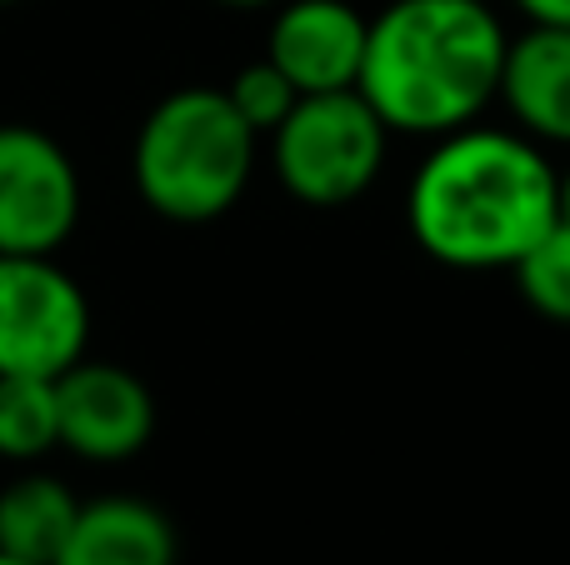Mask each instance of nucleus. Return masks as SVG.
Returning a JSON list of instances; mask_svg holds the SVG:
<instances>
[{"label":"nucleus","mask_w":570,"mask_h":565,"mask_svg":"<svg viewBox=\"0 0 570 565\" xmlns=\"http://www.w3.org/2000/svg\"><path fill=\"white\" fill-rule=\"evenodd\" d=\"M561 220V170L515 126L435 136L405 190L415 246L451 270H511Z\"/></svg>","instance_id":"obj_1"},{"label":"nucleus","mask_w":570,"mask_h":565,"mask_svg":"<svg viewBox=\"0 0 570 565\" xmlns=\"http://www.w3.org/2000/svg\"><path fill=\"white\" fill-rule=\"evenodd\" d=\"M505 40L485 0H391L371 16L355 90L391 136H451L495 106Z\"/></svg>","instance_id":"obj_2"},{"label":"nucleus","mask_w":570,"mask_h":565,"mask_svg":"<svg viewBox=\"0 0 570 565\" xmlns=\"http://www.w3.org/2000/svg\"><path fill=\"white\" fill-rule=\"evenodd\" d=\"M261 136L236 116L226 90L180 86L150 106L130 146V180L160 220H220L256 176Z\"/></svg>","instance_id":"obj_3"},{"label":"nucleus","mask_w":570,"mask_h":565,"mask_svg":"<svg viewBox=\"0 0 570 565\" xmlns=\"http://www.w3.org/2000/svg\"><path fill=\"white\" fill-rule=\"evenodd\" d=\"M391 130L361 90L301 96L271 130V170L281 190L311 210H341L361 200L385 170Z\"/></svg>","instance_id":"obj_4"},{"label":"nucleus","mask_w":570,"mask_h":565,"mask_svg":"<svg viewBox=\"0 0 570 565\" xmlns=\"http://www.w3.org/2000/svg\"><path fill=\"white\" fill-rule=\"evenodd\" d=\"M90 346V300L56 256H0V376L70 370Z\"/></svg>","instance_id":"obj_5"},{"label":"nucleus","mask_w":570,"mask_h":565,"mask_svg":"<svg viewBox=\"0 0 570 565\" xmlns=\"http://www.w3.org/2000/svg\"><path fill=\"white\" fill-rule=\"evenodd\" d=\"M80 226V176L56 136L0 126V256H56Z\"/></svg>","instance_id":"obj_6"},{"label":"nucleus","mask_w":570,"mask_h":565,"mask_svg":"<svg viewBox=\"0 0 570 565\" xmlns=\"http://www.w3.org/2000/svg\"><path fill=\"white\" fill-rule=\"evenodd\" d=\"M60 446L90 466H120L156 436V396L136 370L116 360H86L56 376Z\"/></svg>","instance_id":"obj_7"},{"label":"nucleus","mask_w":570,"mask_h":565,"mask_svg":"<svg viewBox=\"0 0 570 565\" xmlns=\"http://www.w3.org/2000/svg\"><path fill=\"white\" fill-rule=\"evenodd\" d=\"M371 16L351 0H281L266 30V60L301 96L355 90Z\"/></svg>","instance_id":"obj_8"},{"label":"nucleus","mask_w":570,"mask_h":565,"mask_svg":"<svg viewBox=\"0 0 570 565\" xmlns=\"http://www.w3.org/2000/svg\"><path fill=\"white\" fill-rule=\"evenodd\" d=\"M495 100L521 136L541 146H570V30L525 26L505 40Z\"/></svg>","instance_id":"obj_9"},{"label":"nucleus","mask_w":570,"mask_h":565,"mask_svg":"<svg viewBox=\"0 0 570 565\" xmlns=\"http://www.w3.org/2000/svg\"><path fill=\"white\" fill-rule=\"evenodd\" d=\"M180 541L160 506L140 496L80 500L56 565H176Z\"/></svg>","instance_id":"obj_10"},{"label":"nucleus","mask_w":570,"mask_h":565,"mask_svg":"<svg viewBox=\"0 0 570 565\" xmlns=\"http://www.w3.org/2000/svg\"><path fill=\"white\" fill-rule=\"evenodd\" d=\"M76 511L80 500L66 480L26 470L0 490V551L30 565H56L70 526H76Z\"/></svg>","instance_id":"obj_11"},{"label":"nucleus","mask_w":570,"mask_h":565,"mask_svg":"<svg viewBox=\"0 0 570 565\" xmlns=\"http://www.w3.org/2000/svg\"><path fill=\"white\" fill-rule=\"evenodd\" d=\"M60 446L56 380L50 376H0V460L36 466Z\"/></svg>","instance_id":"obj_12"},{"label":"nucleus","mask_w":570,"mask_h":565,"mask_svg":"<svg viewBox=\"0 0 570 565\" xmlns=\"http://www.w3.org/2000/svg\"><path fill=\"white\" fill-rule=\"evenodd\" d=\"M521 300L551 326H570V220H556L511 266Z\"/></svg>","instance_id":"obj_13"},{"label":"nucleus","mask_w":570,"mask_h":565,"mask_svg":"<svg viewBox=\"0 0 570 565\" xmlns=\"http://www.w3.org/2000/svg\"><path fill=\"white\" fill-rule=\"evenodd\" d=\"M226 96H230V106H236V116L246 120L256 136H271V130L295 110L301 90H295L271 60H250V66L236 70V80L226 86Z\"/></svg>","instance_id":"obj_14"},{"label":"nucleus","mask_w":570,"mask_h":565,"mask_svg":"<svg viewBox=\"0 0 570 565\" xmlns=\"http://www.w3.org/2000/svg\"><path fill=\"white\" fill-rule=\"evenodd\" d=\"M525 16V26H561L570 30V0H511Z\"/></svg>","instance_id":"obj_15"},{"label":"nucleus","mask_w":570,"mask_h":565,"mask_svg":"<svg viewBox=\"0 0 570 565\" xmlns=\"http://www.w3.org/2000/svg\"><path fill=\"white\" fill-rule=\"evenodd\" d=\"M216 6H236V10H256V6H281V0H216Z\"/></svg>","instance_id":"obj_16"},{"label":"nucleus","mask_w":570,"mask_h":565,"mask_svg":"<svg viewBox=\"0 0 570 565\" xmlns=\"http://www.w3.org/2000/svg\"><path fill=\"white\" fill-rule=\"evenodd\" d=\"M561 220H570V170H561Z\"/></svg>","instance_id":"obj_17"},{"label":"nucleus","mask_w":570,"mask_h":565,"mask_svg":"<svg viewBox=\"0 0 570 565\" xmlns=\"http://www.w3.org/2000/svg\"><path fill=\"white\" fill-rule=\"evenodd\" d=\"M0 565H30V561H16V556H6V551H0Z\"/></svg>","instance_id":"obj_18"},{"label":"nucleus","mask_w":570,"mask_h":565,"mask_svg":"<svg viewBox=\"0 0 570 565\" xmlns=\"http://www.w3.org/2000/svg\"><path fill=\"white\" fill-rule=\"evenodd\" d=\"M0 6H16V0H0Z\"/></svg>","instance_id":"obj_19"}]
</instances>
